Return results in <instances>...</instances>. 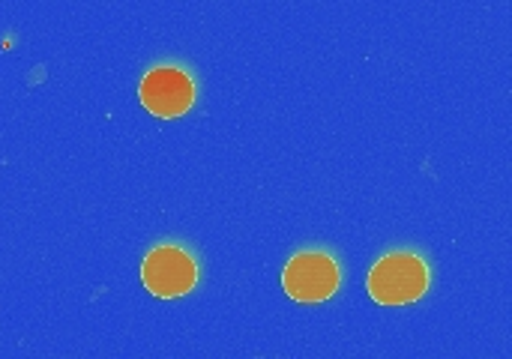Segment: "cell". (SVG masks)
<instances>
[{
  "instance_id": "cell-1",
  "label": "cell",
  "mask_w": 512,
  "mask_h": 359,
  "mask_svg": "<svg viewBox=\"0 0 512 359\" xmlns=\"http://www.w3.org/2000/svg\"><path fill=\"white\" fill-rule=\"evenodd\" d=\"M429 291V267L414 252H393L369 273V297L381 306H408Z\"/></svg>"
},
{
  "instance_id": "cell-2",
  "label": "cell",
  "mask_w": 512,
  "mask_h": 359,
  "mask_svg": "<svg viewBox=\"0 0 512 359\" xmlns=\"http://www.w3.org/2000/svg\"><path fill=\"white\" fill-rule=\"evenodd\" d=\"M141 282L153 297L177 300L195 288L198 264L186 249L165 243V246H156L153 252H147V258L141 264Z\"/></svg>"
},
{
  "instance_id": "cell-3",
  "label": "cell",
  "mask_w": 512,
  "mask_h": 359,
  "mask_svg": "<svg viewBox=\"0 0 512 359\" xmlns=\"http://www.w3.org/2000/svg\"><path fill=\"white\" fill-rule=\"evenodd\" d=\"M282 285L297 303H324L339 288V264L327 252H300L288 261Z\"/></svg>"
},
{
  "instance_id": "cell-4",
  "label": "cell",
  "mask_w": 512,
  "mask_h": 359,
  "mask_svg": "<svg viewBox=\"0 0 512 359\" xmlns=\"http://www.w3.org/2000/svg\"><path fill=\"white\" fill-rule=\"evenodd\" d=\"M141 105L156 117H180L195 102V81L180 66H156L141 78Z\"/></svg>"
}]
</instances>
